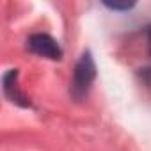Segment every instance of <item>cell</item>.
Returning <instances> with one entry per match:
<instances>
[{
	"label": "cell",
	"instance_id": "cell-1",
	"mask_svg": "<svg viewBox=\"0 0 151 151\" xmlns=\"http://www.w3.org/2000/svg\"><path fill=\"white\" fill-rule=\"evenodd\" d=\"M96 78V64L91 55V52H84L82 57L78 59L77 66L73 71V78H71V96L75 100H84Z\"/></svg>",
	"mask_w": 151,
	"mask_h": 151
},
{
	"label": "cell",
	"instance_id": "cell-2",
	"mask_svg": "<svg viewBox=\"0 0 151 151\" xmlns=\"http://www.w3.org/2000/svg\"><path fill=\"white\" fill-rule=\"evenodd\" d=\"M27 46L32 53L39 57H46L52 60H60L62 59V48L60 45L48 34H32L27 41Z\"/></svg>",
	"mask_w": 151,
	"mask_h": 151
},
{
	"label": "cell",
	"instance_id": "cell-3",
	"mask_svg": "<svg viewBox=\"0 0 151 151\" xmlns=\"http://www.w3.org/2000/svg\"><path fill=\"white\" fill-rule=\"evenodd\" d=\"M4 93H6V96L13 103L20 105V107H29L30 105V101L27 100V96L18 87V71L16 69H11V71H7L4 75Z\"/></svg>",
	"mask_w": 151,
	"mask_h": 151
},
{
	"label": "cell",
	"instance_id": "cell-4",
	"mask_svg": "<svg viewBox=\"0 0 151 151\" xmlns=\"http://www.w3.org/2000/svg\"><path fill=\"white\" fill-rule=\"evenodd\" d=\"M135 4L133 2H124V4H119V2H105V7L112 9V11H130Z\"/></svg>",
	"mask_w": 151,
	"mask_h": 151
},
{
	"label": "cell",
	"instance_id": "cell-5",
	"mask_svg": "<svg viewBox=\"0 0 151 151\" xmlns=\"http://www.w3.org/2000/svg\"><path fill=\"white\" fill-rule=\"evenodd\" d=\"M147 45H149V52H151V27L147 30Z\"/></svg>",
	"mask_w": 151,
	"mask_h": 151
}]
</instances>
